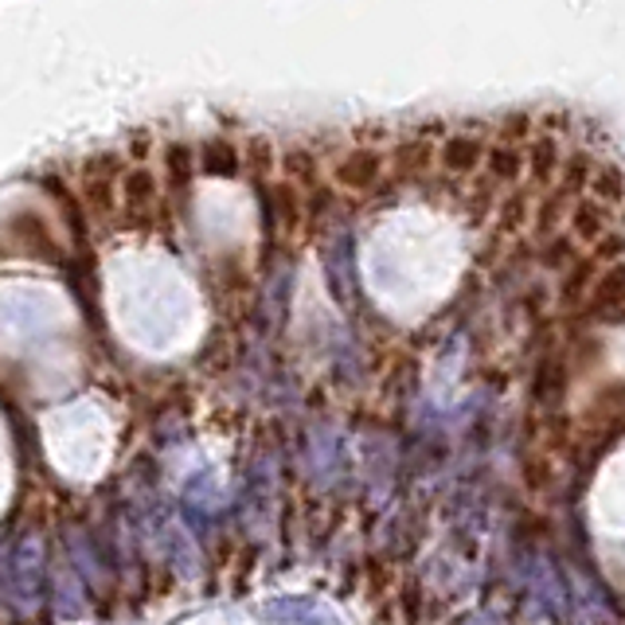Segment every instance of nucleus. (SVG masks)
<instances>
[{
	"label": "nucleus",
	"mask_w": 625,
	"mask_h": 625,
	"mask_svg": "<svg viewBox=\"0 0 625 625\" xmlns=\"http://www.w3.org/2000/svg\"><path fill=\"white\" fill-rule=\"evenodd\" d=\"M196 152L200 177H242V133H204Z\"/></svg>",
	"instance_id": "f257e3e1"
}]
</instances>
